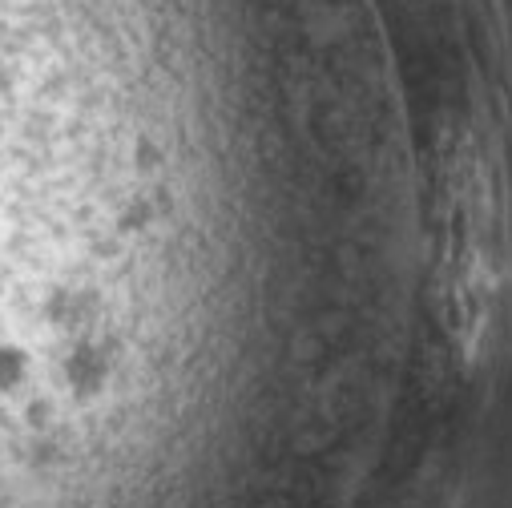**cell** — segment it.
<instances>
[{
    "mask_svg": "<svg viewBox=\"0 0 512 508\" xmlns=\"http://www.w3.org/2000/svg\"><path fill=\"white\" fill-rule=\"evenodd\" d=\"M448 250H444V303L448 331L468 359L480 355L496 319L500 259H496V202L476 146L464 138L448 158Z\"/></svg>",
    "mask_w": 512,
    "mask_h": 508,
    "instance_id": "6da1fadb",
    "label": "cell"
}]
</instances>
